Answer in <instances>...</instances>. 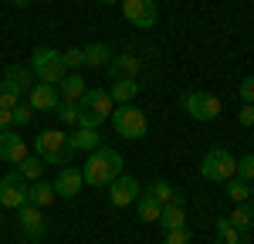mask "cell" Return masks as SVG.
<instances>
[{
	"label": "cell",
	"instance_id": "cell-28",
	"mask_svg": "<svg viewBox=\"0 0 254 244\" xmlns=\"http://www.w3.org/2000/svg\"><path fill=\"white\" fill-rule=\"evenodd\" d=\"M17 173H20V177H27L31 183L41 180V173H44V160H38V156H31V153H27V156L17 163Z\"/></svg>",
	"mask_w": 254,
	"mask_h": 244
},
{
	"label": "cell",
	"instance_id": "cell-19",
	"mask_svg": "<svg viewBox=\"0 0 254 244\" xmlns=\"http://www.w3.org/2000/svg\"><path fill=\"white\" fill-rule=\"evenodd\" d=\"M159 224L166 231H176V227H187V207H183V197L173 203H163V214H159Z\"/></svg>",
	"mask_w": 254,
	"mask_h": 244
},
{
	"label": "cell",
	"instance_id": "cell-15",
	"mask_svg": "<svg viewBox=\"0 0 254 244\" xmlns=\"http://www.w3.org/2000/svg\"><path fill=\"white\" fill-rule=\"evenodd\" d=\"M109 81H122V78H139V58L136 55H119L105 64Z\"/></svg>",
	"mask_w": 254,
	"mask_h": 244
},
{
	"label": "cell",
	"instance_id": "cell-22",
	"mask_svg": "<svg viewBox=\"0 0 254 244\" xmlns=\"http://www.w3.org/2000/svg\"><path fill=\"white\" fill-rule=\"evenodd\" d=\"M109 48L102 44V41H92L88 48H85V68H98V71H105V64H109Z\"/></svg>",
	"mask_w": 254,
	"mask_h": 244
},
{
	"label": "cell",
	"instance_id": "cell-37",
	"mask_svg": "<svg viewBox=\"0 0 254 244\" xmlns=\"http://www.w3.org/2000/svg\"><path fill=\"white\" fill-rule=\"evenodd\" d=\"M14 125V116H10V109H0V132H7Z\"/></svg>",
	"mask_w": 254,
	"mask_h": 244
},
{
	"label": "cell",
	"instance_id": "cell-33",
	"mask_svg": "<svg viewBox=\"0 0 254 244\" xmlns=\"http://www.w3.org/2000/svg\"><path fill=\"white\" fill-rule=\"evenodd\" d=\"M64 55V68H85V48H68Z\"/></svg>",
	"mask_w": 254,
	"mask_h": 244
},
{
	"label": "cell",
	"instance_id": "cell-32",
	"mask_svg": "<svg viewBox=\"0 0 254 244\" xmlns=\"http://www.w3.org/2000/svg\"><path fill=\"white\" fill-rule=\"evenodd\" d=\"M10 116H14V125H27V122L34 119V109H31L27 102H20V105L10 109Z\"/></svg>",
	"mask_w": 254,
	"mask_h": 244
},
{
	"label": "cell",
	"instance_id": "cell-13",
	"mask_svg": "<svg viewBox=\"0 0 254 244\" xmlns=\"http://www.w3.org/2000/svg\"><path fill=\"white\" fill-rule=\"evenodd\" d=\"M24 156H27V142L20 139L14 129L0 132V160H3V163H14V166H17Z\"/></svg>",
	"mask_w": 254,
	"mask_h": 244
},
{
	"label": "cell",
	"instance_id": "cell-34",
	"mask_svg": "<svg viewBox=\"0 0 254 244\" xmlns=\"http://www.w3.org/2000/svg\"><path fill=\"white\" fill-rule=\"evenodd\" d=\"M163 244H190V231H187V227L166 231V241H163Z\"/></svg>",
	"mask_w": 254,
	"mask_h": 244
},
{
	"label": "cell",
	"instance_id": "cell-4",
	"mask_svg": "<svg viewBox=\"0 0 254 244\" xmlns=\"http://www.w3.org/2000/svg\"><path fill=\"white\" fill-rule=\"evenodd\" d=\"M31 68H34V78L48 81V85H61L68 68H64V55L58 48H38L34 58H31Z\"/></svg>",
	"mask_w": 254,
	"mask_h": 244
},
{
	"label": "cell",
	"instance_id": "cell-31",
	"mask_svg": "<svg viewBox=\"0 0 254 244\" xmlns=\"http://www.w3.org/2000/svg\"><path fill=\"white\" fill-rule=\"evenodd\" d=\"M237 177L248 180V183H254V153H248V156L237 160Z\"/></svg>",
	"mask_w": 254,
	"mask_h": 244
},
{
	"label": "cell",
	"instance_id": "cell-35",
	"mask_svg": "<svg viewBox=\"0 0 254 244\" xmlns=\"http://www.w3.org/2000/svg\"><path fill=\"white\" fill-rule=\"evenodd\" d=\"M241 102L254 105V75H244V81H241Z\"/></svg>",
	"mask_w": 254,
	"mask_h": 244
},
{
	"label": "cell",
	"instance_id": "cell-2",
	"mask_svg": "<svg viewBox=\"0 0 254 244\" xmlns=\"http://www.w3.org/2000/svg\"><path fill=\"white\" fill-rule=\"evenodd\" d=\"M200 177L210 183H227L231 177H237V160L231 149H224V146H214V149H207L203 153V160H200Z\"/></svg>",
	"mask_w": 254,
	"mask_h": 244
},
{
	"label": "cell",
	"instance_id": "cell-21",
	"mask_svg": "<svg viewBox=\"0 0 254 244\" xmlns=\"http://www.w3.org/2000/svg\"><path fill=\"white\" fill-rule=\"evenodd\" d=\"M85 92H88V85L81 78V71H68L61 81V102H81Z\"/></svg>",
	"mask_w": 254,
	"mask_h": 244
},
{
	"label": "cell",
	"instance_id": "cell-11",
	"mask_svg": "<svg viewBox=\"0 0 254 244\" xmlns=\"http://www.w3.org/2000/svg\"><path fill=\"white\" fill-rule=\"evenodd\" d=\"M27 105H31L34 112H55L61 105V92L55 85H48V81H38V85L27 92Z\"/></svg>",
	"mask_w": 254,
	"mask_h": 244
},
{
	"label": "cell",
	"instance_id": "cell-23",
	"mask_svg": "<svg viewBox=\"0 0 254 244\" xmlns=\"http://www.w3.org/2000/svg\"><path fill=\"white\" fill-rule=\"evenodd\" d=\"M214 231H217V244H244V234H241L227 217H217Z\"/></svg>",
	"mask_w": 254,
	"mask_h": 244
},
{
	"label": "cell",
	"instance_id": "cell-27",
	"mask_svg": "<svg viewBox=\"0 0 254 244\" xmlns=\"http://www.w3.org/2000/svg\"><path fill=\"white\" fill-rule=\"evenodd\" d=\"M224 186H227V197H231L234 203H248V200H251V183H248V180H241V177H231V180L224 183Z\"/></svg>",
	"mask_w": 254,
	"mask_h": 244
},
{
	"label": "cell",
	"instance_id": "cell-18",
	"mask_svg": "<svg viewBox=\"0 0 254 244\" xmlns=\"http://www.w3.org/2000/svg\"><path fill=\"white\" fill-rule=\"evenodd\" d=\"M136 207V214H139V221L142 224H159V214H163V203L146 190V193H139V200L132 203Z\"/></svg>",
	"mask_w": 254,
	"mask_h": 244
},
{
	"label": "cell",
	"instance_id": "cell-26",
	"mask_svg": "<svg viewBox=\"0 0 254 244\" xmlns=\"http://www.w3.org/2000/svg\"><path fill=\"white\" fill-rule=\"evenodd\" d=\"M149 193H153L159 203H173V200H180V190H176L170 180H163V177L149 183Z\"/></svg>",
	"mask_w": 254,
	"mask_h": 244
},
{
	"label": "cell",
	"instance_id": "cell-12",
	"mask_svg": "<svg viewBox=\"0 0 254 244\" xmlns=\"http://www.w3.org/2000/svg\"><path fill=\"white\" fill-rule=\"evenodd\" d=\"M81 112L109 122V116H112V95H109L105 88H88V92L81 95Z\"/></svg>",
	"mask_w": 254,
	"mask_h": 244
},
{
	"label": "cell",
	"instance_id": "cell-3",
	"mask_svg": "<svg viewBox=\"0 0 254 244\" xmlns=\"http://www.w3.org/2000/svg\"><path fill=\"white\" fill-rule=\"evenodd\" d=\"M34 156L44 163H51V166H64L68 156H71V149H68V132H61V129H44L38 132V139H34Z\"/></svg>",
	"mask_w": 254,
	"mask_h": 244
},
{
	"label": "cell",
	"instance_id": "cell-10",
	"mask_svg": "<svg viewBox=\"0 0 254 244\" xmlns=\"http://www.w3.org/2000/svg\"><path fill=\"white\" fill-rule=\"evenodd\" d=\"M17 224H20V234H24L27 241H41L44 231H48L44 214H41V207H34V203H24L17 210Z\"/></svg>",
	"mask_w": 254,
	"mask_h": 244
},
{
	"label": "cell",
	"instance_id": "cell-30",
	"mask_svg": "<svg viewBox=\"0 0 254 244\" xmlns=\"http://www.w3.org/2000/svg\"><path fill=\"white\" fill-rule=\"evenodd\" d=\"M24 102V95H20L14 85H7V81H0V109H14V105H20Z\"/></svg>",
	"mask_w": 254,
	"mask_h": 244
},
{
	"label": "cell",
	"instance_id": "cell-29",
	"mask_svg": "<svg viewBox=\"0 0 254 244\" xmlns=\"http://www.w3.org/2000/svg\"><path fill=\"white\" fill-rule=\"evenodd\" d=\"M55 112H58V119L64 125H78L81 122V102H61Z\"/></svg>",
	"mask_w": 254,
	"mask_h": 244
},
{
	"label": "cell",
	"instance_id": "cell-8",
	"mask_svg": "<svg viewBox=\"0 0 254 244\" xmlns=\"http://www.w3.org/2000/svg\"><path fill=\"white\" fill-rule=\"evenodd\" d=\"M122 14H126V20L132 27H142V31H149L159 20L156 0H122Z\"/></svg>",
	"mask_w": 254,
	"mask_h": 244
},
{
	"label": "cell",
	"instance_id": "cell-7",
	"mask_svg": "<svg viewBox=\"0 0 254 244\" xmlns=\"http://www.w3.org/2000/svg\"><path fill=\"white\" fill-rule=\"evenodd\" d=\"M24 203H27V180L20 177L17 170L7 173V177H0V207L20 210Z\"/></svg>",
	"mask_w": 254,
	"mask_h": 244
},
{
	"label": "cell",
	"instance_id": "cell-1",
	"mask_svg": "<svg viewBox=\"0 0 254 244\" xmlns=\"http://www.w3.org/2000/svg\"><path fill=\"white\" fill-rule=\"evenodd\" d=\"M119 173H122V156L116 149H109V146L92 149L88 160H85V170H81V177H85L88 186H109Z\"/></svg>",
	"mask_w": 254,
	"mask_h": 244
},
{
	"label": "cell",
	"instance_id": "cell-5",
	"mask_svg": "<svg viewBox=\"0 0 254 244\" xmlns=\"http://www.w3.org/2000/svg\"><path fill=\"white\" fill-rule=\"evenodd\" d=\"M112 129H116L122 139H142L146 129H149V119H146L142 109H136V105L129 102V105L112 109Z\"/></svg>",
	"mask_w": 254,
	"mask_h": 244
},
{
	"label": "cell",
	"instance_id": "cell-14",
	"mask_svg": "<svg viewBox=\"0 0 254 244\" xmlns=\"http://www.w3.org/2000/svg\"><path fill=\"white\" fill-rule=\"evenodd\" d=\"M81 183H85V177H81V170H71V166H64L58 177H55V193L58 197H64V200H71V197H78V190H81Z\"/></svg>",
	"mask_w": 254,
	"mask_h": 244
},
{
	"label": "cell",
	"instance_id": "cell-36",
	"mask_svg": "<svg viewBox=\"0 0 254 244\" xmlns=\"http://www.w3.org/2000/svg\"><path fill=\"white\" fill-rule=\"evenodd\" d=\"M237 122H241V125H254V105H248V102H241V112H237Z\"/></svg>",
	"mask_w": 254,
	"mask_h": 244
},
{
	"label": "cell",
	"instance_id": "cell-9",
	"mask_svg": "<svg viewBox=\"0 0 254 244\" xmlns=\"http://www.w3.org/2000/svg\"><path fill=\"white\" fill-rule=\"evenodd\" d=\"M139 193H142V186H139L136 177H122V173H119L116 180L109 183V203L119 207V210H122V207H132V203L139 200Z\"/></svg>",
	"mask_w": 254,
	"mask_h": 244
},
{
	"label": "cell",
	"instance_id": "cell-24",
	"mask_svg": "<svg viewBox=\"0 0 254 244\" xmlns=\"http://www.w3.org/2000/svg\"><path fill=\"white\" fill-rule=\"evenodd\" d=\"M139 95V81L136 78H122V81H112V102H122V105H129V102Z\"/></svg>",
	"mask_w": 254,
	"mask_h": 244
},
{
	"label": "cell",
	"instance_id": "cell-25",
	"mask_svg": "<svg viewBox=\"0 0 254 244\" xmlns=\"http://www.w3.org/2000/svg\"><path fill=\"white\" fill-rule=\"evenodd\" d=\"M227 221L234 224L241 234H244V231H251V227H254V203H251V200H248V203H237L234 214H231Z\"/></svg>",
	"mask_w": 254,
	"mask_h": 244
},
{
	"label": "cell",
	"instance_id": "cell-6",
	"mask_svg": "<svg viewBox=\"0 0 254 244\" xmlns=\"http://www.w3.org/2000/svg\"><path fill=\"white\" fill-rule=\"evenodd\" d=\"M180 109L196 122H210V119L220 116L224 105H220V99L210 95V92H183V95H180Z\"/></svg>",
	"mask_w": 254,
	"mask_h": 244
},
{
	"label": "cell",
	"instance_id": "cell-40",
	"mask_svg": "<svg viewBox=\"0 0 254 244\" xmlns=\"http://www.w3.org/2000/svg\"><path fill=\"white\" fill-rule=\"evenodd\" d=\"M251 200H254V183H251Z\"/></svg>",
	"mask_w": 254,
	"mask_h": 244
},
{
	"label": "cell",
	"instance_id": "cell-16",
	"mask_svg": "<svg viewBox=\"0 0 254 244\" xmlns=\"http://www.w3.org/2000/svg\"><path fill=\"white\" fill-rule=\"evenodd\" d=\"M0 81L14 85L20 95L27 99V92L34 88V68H27V64H7V68H3V78H0Z\"/></svg>",
	"mask_w": 254,
	"mask_h": 244
},
{
	"label": "cell",
	"instance_id": "cell-38",
	"mask_svg": "<svg viewBox=\"0 0 254 244\" xmlns=\"http://www.w3.org/2000/svg\"><path fill=\"white\" fill-rule=\"evenodd\" d=\"M14 7H27V0H14Z\"/></svg>",
	"mask_w": 254,
	"mask_h": 244
},
{
	"label": "cell",
	"instance_id": "cell-20",
	"mask_svg": "<svg viewBox=\"0 0 254 244\" xmlns=\"http://www.w3.org/2000/svg\"><path fill=\"white\" fill-rule=\"evenodd\" d=\"M55 197H58V193H55V186H51L48 180H34L31 186H27V203H34V207H41V210L51 207Z\"/></svg>",
	"mask_w": 254,
	"mask_h": 244
},
{
	"label": "cell",
	"instance_id": "cell-39",
	"mask_svg": "<svg viewBox=\"0 0 254 244\" xmlns=\"http://www.w3.org/2000/svg\"><path fill=\"white\" fill-rule=\"evenodd\" d=\"M102 3H105V7H109V3H119V0H102Z\"/></svg>",
	"mask_w": 254,
	"mask_h": 244
},
{
	"label": "cell",
	"instance_id": "cell-17",
	"mask_svg": "<svg viewBox=\"0 0 254 244\" xmlns=\"http://www.w3.org/2000/svg\"><path fill=\"white\" fill-rule=\"evenodd\" d=\"M102 146V136H98V129H85V125H75V132H68V149L71 153H92Z\"/></svg>",
	"mask_w": 254,
	"mask_h": 244
}]
</instances>
